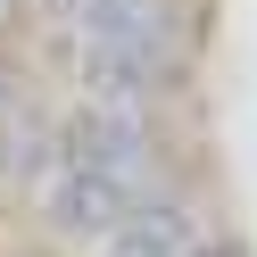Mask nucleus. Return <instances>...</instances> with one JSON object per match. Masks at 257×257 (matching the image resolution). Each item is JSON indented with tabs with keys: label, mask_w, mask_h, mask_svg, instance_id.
<instances>
[{
	"label": "nucleus",
	"mask_w": 257,
	"mask_h": 257,
	"mask_svg": "<svg viewBox=\"0 0 257 257\" xmlns=\"http://www.w3.org/2000/svg\"><path fill=\"white\" fill-rule=\"evenodd\" d=\"M58 150H67V166L116 174V183H133V191L166 183V150H158V124H150V108L83 100V108H67V116H58Z\"/></svg>",
	"instance_id": "nucleus-1"
},
{
	"label": "nucleus",
	"mask_w": 257,
	"mask_h": 257,
	"mask_svg": "<svg viewBox=\"0 0 257 257\" xmlns=\"http://www.w3.org/2000/svg\"><path fill=\"white\" fill-rule=\"evenodd\" d=\"M133 199H141L133 183H116V174H91V166H67V150H58L50 183L34 191L42 224H50L58 240H91V249H100V240L124 224V207H133Z\"/></svg>",
	"instance_id": "nucleus-2"
},
{
	"label": "nucleus",
	"mask_w": 257,
	"mask_h": 257,
	"mask_svg": "<svg viewBox=\"0 0 257 257\" xmlns=\"http://www.w3.org/2000/svg\"><path fill=\"white\" fill-rule=\"evenodd\" d=\"M191 249H199V207L174 183H150L124 207V224L100 240V257H191Z\"/></svg>",
	"instance_id": "nucleus-3"
},
{
	"label": "nucleus",
	"mask_w": 257,
	"mask_h": 257,
	"mask_svg": "<svg viewBox=\"0 0 257 257\" xmlns=\"http://www.w3.org/2000/svg\"><path fill=\"white\" fill-rule=\"evenodd\" d=\"M58 166V116L42 100H17V116L0 124V191H25L34 199Z\"/></svg>",
	"instance_id": "nucleus-4"
},
{
	"label": "nucleus",
	"mask_w": 257,
	"mask_h": 257,
	"mask_svg": "<svg viewBox=\"0 0 257 257\" xmlns=\"http://www.w3.org/2000/svg\"><path fill=\"white\" fill-rule=\"evenodd\" d=\"M17 100H25V75H17V67H9V58H0V124L17 116Z\"/></svg>",
	"instance_id": "nucleus-5"
},
{
	"label": "nucleus",
	"mask_w": 257,
	"mask_h": 257,
	"mask_svg": "<svg viewBox=\"0 0 257 257\" xmlns=\"http://www.w3.org/2000/svg\"><path fill=\"white\" fill-rule=\"evenodd\" d=\"M191 257H240V240H207V232H199V249H191Z\"/></svg>",
	"instance_id": "nucleus-6"
},
{
	"label": "nucleus",
	"mask_w": 257,
	"mask_h": 257,
	"mask_svg": "<svg viewBox=\"0 0 257 257\" xmlns=\"http://www.w3.org/2000/svg\"><path fill=\"white\" fill-rule=\"evenodd\" d=\"M0 25H9V0H0Z\"/></svg>",
	"instance_id": "nucleus-7"
}]
</instances>
